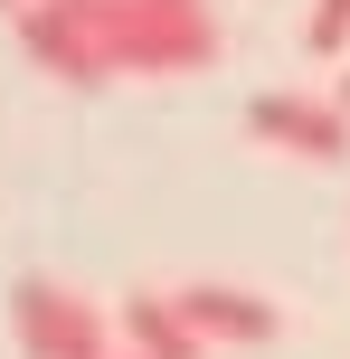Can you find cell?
Segmentation results:
<instances>
[{
    "mask_svg": "<svg viewBox=\"0 0 350 359\" xmlns=\"http://www.w3.org/2000/svg\"><path fill=\"white\" fill-rule=\"evenodd\" d=\"M303 48L332 67V57H350V0H313V19H303Z\"/></svg>",
    "mask_w": 350,
    "mask_h": 359,
    "instance_id": "52a82bcc",
    "label": "cell"
},
{
    "mask_svg": "<svg viewBox=\"0 0 350 359\" xmlns=\"http://www.w3.org/2000/svg\"><path fill=\"white\" fill-rule=\"evenodd\" d=\"M180 312L208 331V350H265L284 331V312L265 293H246V284H180Z\"/></svg>",
    "mask_w": 350,
    "mask_h": 359,
    "instance_id": "5b68a950",
    "label": "cell"
},
{
    "mask_svg": "<svg viewBox=\"0 0 350 359\" xmlns=\"http://www.w3.org/2000/svg\"><path fill=\"white\" fill-rule=\"evenodd\" d=\"M114 322H123V350L133 359H208V331L180 312V293H133Z\"/></svg>",
    "mask_w": 350,
    "mask_h": 359,
    "instance_id": "8992f818",
    "label": "cell"
},
{
    "mask_svg": "<svg viewBox=\"0 0 350 359\" xmlns=\"http://www.w3.org/2000/svg\"><path fill=\"white\" fill-rule=\"evenodd\" d=\"M0 10H29V0H0Z\"/></svg>",
    "mask_w": 350,
    "mask_h": 359,
    "instance_id": "9c48e42d",
    "label": "cell"
},
{
    "mask_svg": "<svg viewBox=\"0 0 350 359\" xmlns=\"http://www.w3.org/2000/svg\"><path fill=\"white\" fill-rule=\"evenodd\" d=\"M105 48H114V76H208L227 57V29L208 0H105Z\"/></svg>",
    "mask_w": 350,
    "mask_h": 359,
    "instance_id": "6da1fadb",
    "label": "cell"
},
{
    "mask_svg": "<svg viewBox=\"0 0 350 359\" xmlns=\"http://www.w3.org/2000/svg\"><path fill=\"white\" fill-rule=\"evenodd\" d=\"M19 48H29V67L57 76V86H114L105 0H29V10H19Z\"/></svg>",
    "mask_w": 350,
    "mask_h": 359,
    "instance_id": "3957f363",
    "label": "cell"
},
{
    "mask_svg": "<svg viewBox=\"0 0 350 359\" xmlns=\"http://www.w3.org/2000/svg\"><path fill=\"white\" fill-rule=\"evenodd\" d=\"M105 359H133V350H105Z\"/></svg>",
    "mask_w": 350,
    "mask_h": 359,
    "instance_id": "30bf717a",
    "label": "cell"
},
{
    "mask_svg": "<svg viewBox=\"0 0 350 359\" xmlns=\"http://www.w3.org/2000/svg\"><path fill=\"white\" fill-rule=\"evenodd\" d=\"M332 95H341V104H350V76H341V86H332Z\"/></svg>",
    "mask_w": 350,
    "mask_h": 359,
    "instance_id": "ba28073f",
    "label": "cell"
},
{
    "mask_svg": "<svg viewBox=\"0 0 350 359\" xmlns=\"http://www.w3.org/2000/svg\"><path fill=\"white\" fill-rule=\"evenodd\" d=\"M246 133H256L265 151L313 161V170L350 161V104H341V95H294V86H275V95H256V104H246Z\"/></svg>",
    "mask_w": 350,
    "mask_h": 359,
    "instance_id": "277c9868",
    "label": "cell"
},
{
    "mask_svg": "<svg viewBox=\"0 0 350 359\" xmlns=\"http://www.w3.org/2000/svg\"><path fill=\"white\" fill-rule=\"evenodd\" d=\"M10 331L29 359H105L114 350V312L86 303L76 284H48V274H29V284H10Z\"/></svg>",
    "mask_w": 350,
    "mask_h": 359,
    "instance_id": "7a4b0ae2",
    "label": "cell"
}]
</instances>
